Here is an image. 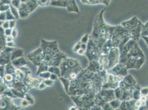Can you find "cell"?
<instances>
[{"instance_id":"obj_8","label":"cell","mask_w":148,"mask_h":110,"mask_svg":"<svg viewBox=\"0 0 148 110\" xmlns=\"http://www.w3.org/2000/svg\"><path fill=\"white\" fill-rule=\"evenodd\" d=\"M24 51L22 49H14L11 55V61L20 57H23Z\"/></svg>"},{"instance_id":"obj_7","label":"cell","mask_w":148,"mask_h":110,"mask_svg":"<svg viewBox=\"0 0 148 110\" xmlns=\"http://www.w3.org/2000/svg\"><path fill=\"white\" fill-rule=\"evenodd\" d=\"M68 12H75L77 13H80V10L79 7L77 6L76 2V0H70L69 4L66 7Z\"/></svg>"},{"instance_id":"obj_30","label":"cell","mask_w":148,"mask_h":110,"mask_svg":"<svg viewBox=\"0 0 148 110\" xmlns=\"http://www.w3.org/2000/svg\"><path fill=\"white\" fill-rule=\"evenodd\" d=\"M47 86H46L43 81H42V82H40V83H39V84L38 86L37 87V88H38V89H39V90H42V89H45Z\"/></svg>"},{"instance_id":"obj_18","label":"cell","mask_w":148,"mask_h":110,"mask_svg":"<svg viewBox=\"0 0 148 110\" xmlns=\"http://www.w3.org/2000/svg\"><path fill=\"white\" fill-rule=\"evenodd\" d=\"M21 3H22V2H21V0H12L10 5H11L13 6L18 9Z\"/></svg>"},{"instance_id":"obj_3","label":"cell","mask_w":148,"mask_h":110,"mask_svg":"<svg viewBox=\"0 0 148 110\" xmlns=\"http://www.w3.org/2000/svg\"><path fill=\"white\" fill-rule=\"evenodd\" d=\"M20 107L13 103L12 98H10L3 94L0 98V110H19Z\"/></svg>"},{"instance_id":"obj_27","label":"cell","mask_w":148,"mask_h":110,"mask_svg":"<svg viewBox=\"0 0 148 110\" xmlns=\"http://www.w3.org/2000/svg\"><path fill=\"white\" fill-rule=\"evenodd\" d=\"M17 35H18V31H17V29L16 28H13L12 29L11 36H12L14 39H16V38L17 37Z\"/></svg>"},{"instance_id":"obj_43","label":"cell","mask_w":148,"mask_h":110,"mask_svg":"<svg viewBox=\"0 0 148 110\" xmlns=\"http://www.w3.org/2000/svg\"><path fill=\"white\" fill-rule=\"evenodd\" d=\"M11 1H12V0H11Z\"/></svg>"},{"instance_id":"obj_25","label":"cell","mask_w":148,"mask_h":110,"mask_svg":"<svg viewBox=\"0 0 148 110\" xmlns=\"http://www.w3.org/2000/svg\"><path fill=\"white\" fill-rule=\"evenodd\" d=\"M2 27L4 29H6L10 28L9 21H8V20H5V22H3V24L2 25Z\"/></svg>"},{"instance_id":"obj_41","label":"cell","mask_w":148,"mask_h":110,"mask_svg":"<svg viewBox=\"0 0 148 110\" xmlns=\"http://www.w3.org/2000/svg\"><path fill=\"white\" fill-rule=\"evenodd\" d=\"M0 13H1V12H0Z\"/></svg>"},{"instance_id":"obj_28","label":"cell","mask_w":148,"mask_h":110,"mask_svg":"<svg viewBox=\"0 0 148 110\" xmlns=\"http://www.w3.org/2000/svg\"><path fill=\"white\" fill-rule=\"evenodd\" d=\"M12 29H10V28L5 29V35L6 37L11 36L12 35Z\"/></svg>"},{"instance_id":"obj_32","label":"cell","mask_w":148,"mask_h":110,"mask_svg":"<svg viewBox=\"0 0 148 110\" xmlns=\"http://www.w3.org/2000/svg\"><path fill=\"white\" fill-rule=\"evenodd\" d=\"M11 1L10 0H0V3L6 4V5H10Z\"/></svg>"},{"instance_id":"obj_6","label":"cell","mask_w":148,"mask_h":110,"mask_svg":"<svg viewBox=\"0 0 148 110\" xmlns=\"http://www.w3.org/2000/svg\"><path fill=\"white\" fill-rule=\"evenodd\" d=\"M70 0H51L49 5L58 7H67Z\"/></svg>"},{"instance_id":"obj_39","label":"cell","mask_w":148,"mask_h":110,"mask_svg":"<svg viewBox=\"0 0 148 110\" xmlns=\"http://www.w3.org/2000/svg\"><path fill=\"white\" fill-rule=\"evenodd\" d=\"M3 22H2V21L0 20V26H2V25L3 24Z\"/></svg>"},{"instance_id":"obj_37","label":"cell","mask_w":148,"mask_h":110,"mask_svg":"<svg viewBox=\"0 0 148 110\" xmlns=\"http://www.w3.org/2000/svg\"><path fill=\"white\" fill-rule=\"evenodd\" d=\"M81 2L83 4H86V5H90L89 0H80Z\"/></svg>"},{"instance_id":"obj_12","label":"cell","mask_w":148,"mask_h":110,"mask_svg":"<svg viewBox=\"0 0 148 110\" xmlns=\"http://www.w3.org/2000/svg\"><path fill=\"white\" fill-rule=\"evenodd\" d=\"M48 72L50 73L55 74H56L59 78L61 77V71L60 68L56 66H49L48 68Z\"/></svg>"},{"instance_id":"obj_26","label":"cell","mask_w":148,"mask_h":110,"mask_svg":"<svg viewBox=\"0 0 148 110\" xmlns=\"http://www.w3.org/2000/svg\"><path fill=\"white\" fill-rule=\"evenodd\" d=\"M10 23V28L13 29V28H15L16 26V20H12L9 21Z\"/></svg>"},{"instance_id":"obj_40","label":"cell","mask_w":148,"mask_h":110,"mask_svg":"<svg viewBox=\"0 0 148 110\" xmlns=\"http://www.w3.org/2000/svg\"><path fill=\"white\" fill-rule=\"evenodd\" d=\"M23 110V109H20V110Z\"/></svg>"},{"instance_id":"obj_23","label":"cell","mask_w":148,"mask_h":110,"mask_svg":"<svg viewBox=\"0 0 148 110\" xmlns=\"http://www.w3.org/2000/svg\"><path fill=\"white\" fill-rule=\"evenodd\" d=\"M81 42H77L74 45V48L73 49L74 52L77 53V52L81 49Z\"/></svg>"},{"instance_id":"obj_22","label":"cell","mask_w":148,"mask_h":110,"mask_svg":"<svg viewBox=\"0 0 148 110\" xmlns=\"http://www.w3.org/2000/svg\"><path fill=\"white\" fill-rule=\"evenodd\" d=\"M30 105L29 103L25 99V98H23L21 100V105L22 107H27L28 106H29Z\"/></svg>"},{"instance_id":"obj_38","label":"cell","mask_w":148,"mask_h":110,"mask_svg":"<svg viewBox=\"0 0 148 110\" xmlns=\"http://www.w3.org/2000/svg\"><path fill=\"white\" fill-rule=\"evenodd\" d=\"M142 37L144 39V40L145 41L147 44L148 45V37H147V36H142Z\"/></svg>"},{"instance_id":"obj_11","label":"cell","mask_w":148,"mask_h":110,"mask_svg":"<svg viewBox=\"0 0 148 110\" xmlns=\"http://www.w3.org/2000/svg\"><path fill=\"white\" fill-rule=\"evenodd\" d=\"M59 78L62 81V83L64 86L65 90H66V92L68 93L69 89L70 83H71V80L69 79L68 78H64V77H60Z\"/></svg>"},{"instance_id":"obj_29","label":"cell","mask_w":148,"mask_h":110,"mask_svg":"<svg viewBox=\"0 0 148 110\" xmlns=\"http://www.w3.org/2000/svg\"><path fill=\"white\" fill-rule=\"evenodd\" d=\"M0 20L2 22H5L6 20V12H1L0 13Z\"/></svg>"},{"instance_id":"obj_20","label":"cell","mask_w":148,"mask_h":110,"mask_svg":"<svg viewBox=\"0 0 148 110\" xmlns=\"http://www.w3.org/2000/svg\"><path fill=\"white\" fill-rule=\"evenodd\" d=\"M25 98L29 103V104H31V105H33L34 103V100L33 98L31 96V95H29L27 93H26L25 95Z\"/></svg>"},{"instance_id":"obj_17","label":"cell","mask_w":148,"mask_h":110,"mask_svg":"<svg viewBox=\"0 0 148 110\" xmlns=\"http://www.w3.org/2000/svg\"><path fill=\"white\" fill-rule=\"evenodd\" d=\"M6 20H16L14 17L13 16L12 13L11 12L10 10H8L6 12Z\"/></svg>"},{"instance_id":"obj_14","label":"cell","mask_w":148,"mask_h":110,"mask_svg":"<svg viewBox=\"0 0 148 110\" xmlns=\"http://www.w3.org/2000/svg\"><path fill=\"white\" fill-rule=\"evenodd\" d=\"M10 10L11 11V13H12L13 16L14 17V18L16 19V20H17L19 18V15L18 10V8L13 6L11 5H10Z\"/></svg>"},{"instance_id":"obj_10","label":"cell","mask_w":148,"mask_h":110,"mask_svg":"<svg viewBox=\"0 0 148 110\" xmlns=\"http://www.w3.org/2000/svg\"><path fill=\"white\" fill-rule=\"evenodd\" d=\"M38 69L37 71V75H39V74L45 72H48V68L49 66L46 62L43 61L40 64L39 66H38Z\"/></svg>"},{"instance_id":"obj_19","label":"cell","mask_w":148,"mask_h":110,"mask_svg":"<svg viewBox=\"0 0 148 110\" xmlns=\"http://www.w3.org/2000/svg\"><path fill=\"white\" fill-rule=\"evenodd\" d=\"M50 73L48 72H43L39 74L38 75L39 77H40L41 78H43L44 79H48L50 78Z\"/></svg>"},{"instance_id":"obj_33","label":"cell","mask_w":148,"mask_h":110,"mask_svg":"<svg viewBox=\"0 0 148 110\" xmlns=\"http://www.w3.org/2000/svg\"><path fill=\"white\" fill-rule=\"evenodd\" d=\"M13 40H14V38L11 35V36L6 37V43L13 41Z\"/></svg>"},{"instance_id":"obj_2","label":"cell","mask_w":148,"mask_h":110,"mask_svg":"<svg viewBox=\"0 0 148 110\" xmlns=\"http://www.w3.org/2000/svg\"><path fill=\"white\" fill-rule=\"evenodd\" d=\"M38 6L37 0H29L25 3H22L18 9L20 18H25L28 17L29 14L34 11Z\"/></svg>"},{"instance_id":"obj_13","label":"cell","mask_w":148,"mask_h":110,"mask_svg":"<svg viewBox=\"0 0 148 110\" xmlns=\"http://www.w3.org/2000/svg\"><path fill=\"white\" fill-rule=\"evenodd\" d=\"M90 5H97L103 4L106 6H108L110 3L111 0H89Z\"/></svg>"},{"instance_id":"obj_9","label":"cell","mask_w":148,"mask_h":110,"mask_svg":"<svg viewBox=\"0 0 148 110\" xmlns=\"http://www.w3.org/2000/svg\"><path fill=\"white\" fill-rule=\"evenodd\" d=\"M11 63L14 67H17V68L25 66V65L27 63V62L25 61L24 57H22L13 60L11 61Z\"/></svg>"},{"instance_id":"obj_15","label":"cell","mask_w":148,"mask_h":110,"mask_svg":"<svg viewBox=\"0 0 148 110\" xmlns=\"http://www.w3.org/2000/svg\"><path fill=\"white\" fill-rule=\"evenodd\" d=\"M10 5H6L0 3V12H6L7 11L10 10Z\"/></svg>"},{"instance_id":"obj_16","label":"cell","mask_w":148,"mask_h":110,"mask_svg":"<svg viewBox=\"0 0 148 110\" xmlns=\"http://www.w3.org/2000/svg\"><path fill=\"white\" fill-rule=\"evenodd\" d=\"M51 0H37L39 6H47L49 5Z\"/></svg>"},{"instance_id":"obj_5","label":"cell","mask_w":148,"mask_h":110,"mask_svg":"<svg viewBox=\"0 0 148 110\" xmlns=\"http://www.w3.org/2000/svg\"><path fill=\"white\" fill-rule=\"evenodd\" d=\"M67 57L66 55L60 51L56 52L53 57L51 61L49 63V66L59 67L63 60Z\"/></svg>"},{"instance_id":"obj_35","label":"cell","mask_w":148,"mask_h":110,"mask_svg":"<svg viewBox=\"0 0 148 110\" xmlns=\"http://www.w3.org/2000/svg\"><path fill=\"white\" fill-rule=\"evenodd\" d=\"M86 51H85V50H82V49H80L77 52V54H78V55H85V54H86Z\"/></svg>"},{"instance_id":"obj_34","label":"cell","mask_w":148,"mask_h":110,"mask_svg":"<svg viewBox=\"0 0 148 110\" xmlns=\"http://www.w3.org/2000/svg\"><path fill=\"white\" fill-rule=\"evenodd\" d=\"M6 46L11 48H14L15 47V43L13 42H9V43H6Z\"/></svg>"},{"instance_id":"obj_4","label":"cell","mask_w":148,"mask_h":110,"mask_svg":"<svg viewBox=\"0 0 148 110\" xmlns=\"http://www.w3.org/2000/svg\"><path fill=\"white\" fill-rule=\"evenodd\" d=\"M28 58L33 63V65L36 66H39L41 62L43 61L44 55L42 50L40 48L33 51L28 54Z\"/></svg>"},{"instance_id":"obj_42","label":"cell","mask_w":148,"mask_h":110,"mask_svg":"<svg viewBox=\"0 0 148 110\" xmlns=\"http://www.w3.org/2000/svg\"><path fill=\"white\" fill-rule=\"evenodd\" d=\"M10 1H11V0H10Z\"/></svg>"},{"instance_id":"obj_21","label":"cell","mask_w":148,"mask_h":110,"mask_svg":"<svg viewBox=\"0 0 148 110\" xmlns=\"http://www.w3.org/2000/svg\"><path fill=\"white\" fill-rule=\"evenodd\" d=\"M43 82L46 86H53L54 84V81H53L52 80L49 79L44 80Z\"/></svg>"},{"instance_id":"obj_1","label":"cell","mask_w":148,"mask_h":110,"mask_svg":"<svg viewBox=\"0 0 148 110\" xmlns=\"http://www.w3.org/2000/svg\"><path fill=\"white\" fill-rule=\"evenodd\" d=\"M40 48L43 52V61L46 62L49 66V63L51 61L53 56L59 51L57 41H47L42 39Z\"/></svg>"},{"instance_id":"obj_31","label":"cell","mask_w":148,"mask_h":110,"mask_svg":"<svg viewBox=\"0 0 148 110\" xmlns=\"http://www.w3.org/2000/svg\"><path fill=\"white\" fill-rule=\"evenodd\" d=\"M59 78V77L55 74L51 73L50 74V79L52 80L53 81L56 80L58 79Z\"/></svg>"},{"instance_id":"obj_24","label":"cell","mask_w":148,"mask_h":110,"mask_svg":"<svg viewBox=\"0 0 148 110\" xmlns=\"http://www.w3.org/2000/svg\"><path fill=\"white\" fill-rule=\"evenodd\" d=\"M88 38H89V35L88 34H85L84 37H82V39H81V43H87Z\"/></svg>"},{"instance_id":"obj_36","label":"cell","mask_w":148,"mask_h":110,"mask_svg":"<svg viewBox=\"0 0 148 110\" xmlns=\"http://www.w3.org/2000/svg\"><path fill=\"white\" fill-rule=\"evenodd\" d=\"M5 35V29L2 27V26H0V37Z\"/></svg>"}]
</instances>
